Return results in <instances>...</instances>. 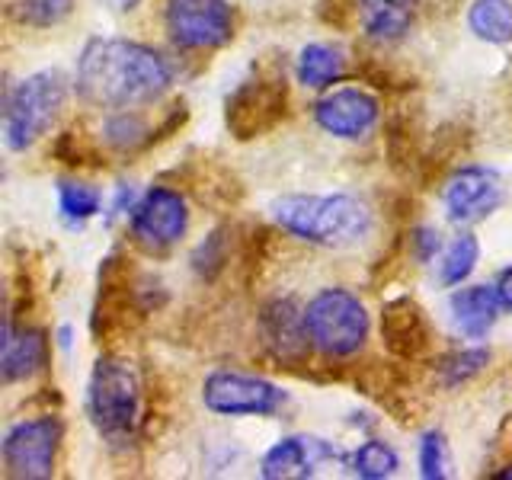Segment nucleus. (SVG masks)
Here are the masks:
<instances>
[{"instance_id":"nucleus-1","label":"nucleus","mask_w":512,"mask_h":480,"mask_svg":"<svg viewBox=\"0 0 512 480\" xmlns=\"http://www.w3.org/2000/svg\"><path fill=\"white\" fill-rule=\"evenodd\" d=\"M173 84V71L157 48L100 36L90 39L77 55L74 90L84 103L103 109H135L160 100Z\"/></svg>"},{"instance_id":"nucleus-2","label":"nucleus","mask_w":512,"mask_h":480,"mask_svg":"<svg viewBox=\"0 0 512 480\" xmlns=\"http://www.w3.org/2000/svg\"><path fill=\"white\" fill-rule=\"evenodd\" d=\"M269 212L285 234L327 250L356 247L372 234L368 205L356 196H346V192H333V196H285L272 202Z\"/></svg>"},{"instance_id":"nucleus-3","label":"nucleus","mask_w":512,"mask_h":480,"mask_svg":"<svg viewBox=\"0 0 512 480\" xmlns=\"http://www.w3.org/2000/svg\"><path fill=\"white\" fill-rule=\"evenodd\" d=\"M87 416L109 448H128L141 426L138 368L119 356H100L87 381Z\"/></svg>"},{"instance_id":"nucleus-4","label":"nucleus","mask_w":512,"mask_h":480,"mask_svg":"<svg viewBox=\"0 0 512 480\" xmlns=\"http://www.w3.org/2000/svg\"><path fill=\"white\" fill-rule=\"evenodd\" d=\"M68 103V77L58 68L36 71L7 90L4 100V144L7 151H29L61 116Z\"/></svg>"},{"instance_id":"nucleus-5","label":"nucleus","mask_w":512,"mask_h":480,"mask_svg":"<svg viewBox=\"0 0 512 480\" xmlns=\"http://www.w3.org/2000/svg\"><path fill=\"white\" fill-rule=\"evenodd\" d=\"M308 333L317 352L330 359H349L365 346L368 340V311L359 301V295L346 292V288H324L317 292L308 308Z\"/></svg>"},{"instance_id":"nucleus-6","label":"nucleus","mask_w":512,"mask_h":480,"mask_svg":"<svg viewBox=\"0 0 512 480\" xmlns=\"http://www.w3.org/2000/svg\"><path fill=\"white\" fill-rule=\"evenodd\" d=\"M288 116L285 71H256L224 100V125L237 141L263 138Z\"/></svg>"},{"instance_id":"nucleus-7","label":"nucleus","mask_w":512,"mask_h":480,"mask_svg":"<svg viewBox=\"0 0 512 480\" xmlns=\"http://www.w3.org/2000/svg\"><path fill=\"white\" fill-rule=\"evenodd\" d=\"M64 439V423L55 413L32 416L13 423L0 442L4 474L13 480H45L55 474L58 448Z\"/></svg>"},{"instance_id":"nucleus-8","label":"nucleus","mask_w":512,"mask_h":480,"mask_svg":"<svg viewBox=\"0 0 512 480\" xmlns=\"http://www.w3.org/2000/svg\"><path fill=\"white\" fill-rule=\"evenodd\" d=\"M164 23L170 39L186 52H212L234 39V10L228 0H167Z\"/></svg>"},{"instance_id":"nucleus-9","label":"nucleus","mask_w":512,"mask_h":480,"mask_svg":"<svg viewBox=\"0 0 512 480\" xmlns=\"http://www.w3.org/2000/svg\"><path fill=\"white\" fill-rule=\"evenodd\" d=\"M128 231L132 240L148 253L173 250L189 231V208L176 189L151 186L128 212Z\"/></svg>"},{"instance_id":"nucleus-10","label":"nucleus","mask_w":512,"mask_h":480,"mask_svg":"<svg viewBox=\"0 0 512 480\" xmlns=\"http://www.w3.org/2000/svg\"><path fill=\"white\" fill-rule=\"evenodd\" d=\"M285 400L279 384L244 372H212L202 381V404L215 416H272Z\"/></svg>"},{"instance_id":"nucleus-11","label":"nucleus","mask_w":512,"mask_h":480,"mask_svg":"<svg viewBox=\"0 0 512 480\" xmlns=\"http://www.w3.org/2000/svg\"><path fill=\"white\" fill-rule=\"evenodd\" d=\"M506 202V183L493 167L464 164L445 180L442 205L448 221L455 224H477L487 221L496 208Z\"/></svg>"},{"instance_id":"nucleus-12","label":"nucleus","mask_w":512,"mask_h":480,"mask_svg":"<svg viewBox=\"0 0 512 480\" xmlns=\"http://www.w3.org/2000/svg\"><path fill=\"white\" fill-rule=\"evenodd\" d=\"M260 340L266 346V352L282 365H304L308 359L311 333H308V317H304V308L292 298H272L263 304L260 311Z\"/></svg>"},{"instance_id":"nucleus-13","label":"nucleus","mask_w":512,"mask_h":480,"mask_svg":"<svg viewBox=\"0 0 512 480\" xmlns=\"http://www.w3.org/2000/svg\"><path fill=\"white\" fill-rule=\"evenodd\" d=\"M381 340L384 349L400 362H420L432 349V324L426 308L410 295L391 298L381 308Z\"/></svg>"},{"instance_id":"nucleus-14","label":"nucleus","mask_w":512,"mask_h":480,"mask_svg":"<svg viewBox=\"0 0 512 480\" xmlns=\"http://www.w3.org/2000/svg\"><path fill=\"white\" fill-rule=\"evenodd\" d=\"M378 116H381L378 100L359 87L333 90L314 103V122L324 128L327 135L343 138V141L365 138L378 125Z\"/></svg>"},{"instance_id":"nucleus-15","label":"nucleus","mask_w":512,"mask_h":480,"mask_svg":"<svg viewBox=\"0 0 512 480\" xmlns=\"http://www.w3.org/2000/svg\"><path fill=\"white\" fill-rule=\"evenodd\" d=\"M327 461H346V455L333 442L320 436H285L263 455L260 474L266 480L314 477L320 464H327Z\"/></svg>"},{"instance_id":"nucleus-16","label":"nucleus","mask_w":512,"mask_h":480,"mask_svg":"<svg viewBox=\"0 0 512 480\" xmlns=\"http://www.w3.org/2000/svg\"><path fill=\"white\" fill-rule=\"evenodd\" d=\"M48 362V340L36 327H16L13 320L4 324V349H0V375L4 384L26 381L42 372Z\"/></svg>"},{"instance_id":"nucleus-17","label":"nucleus","mask_w":512,"mask_h":480,"mask_svg":"<svg viewBox=\"0 0 512 480\" xmlns=\"http://www.w3.org/2000/svg\"><path fill=\"white\" fill-rule=\"evenodd\" d=\"M452 308V320L455 327L468 336V340H484V336L493 330L496 317H500V295H496V285H468L458 288L448 301Z\"/></svg>"},{"instance_id":"nucleus-18","label":"nucleus","mask_w":512,"mask_h":480,"mask_svg":"<svg viewBox=\"0 0 512 480\" xmlns=\"http://www.w3.org/2000/svg\"><path fill=\"white\" fill-rule=\"evenodd\" d=\"M359 23L372 42L394 45L410 32L413 0H359Z\"/></svg>"},{"instance_id":"nucleus-19","label":"nucleus","mask_w":512,"mask_h":480,"mask_svg":"<svg viewBox=\"0 0 512 480\" xmlns=\"http://www.w3.org/2000/svg\"><path fill=\"white\" fill-rule=\"evenodd\" d=\"M298 84H304L308 90H327L336 80L346 74V55L343 48H336L330 42H311L298 52V64H295Z\"/></svg>"},{"instance_id":"nucleus-20","label":"nucleus","mask_w":512,"mask_h":480,"mask_svg":"<svg viewBox=\"0 0 512 480\" xmlns=\"http://www.w3.org/2000/svg\"><path fill=\"white\" fill-rule=\"evenodd\" d=\"M468 29L487 45L512 42V4L509 0H474L468 7Z\"/></svg>"},{"instance_id":"nucleus-21","label":"nucleus","mask_w":512,"mask_h":480,"mask_svg":"<svg viewBox=\"0 0 512 480\" xmlns=\"http://www.w3.org/2000/svg\"><path fill=\"white\" fill-rule=\"evenodd\" d=\"M100 135L116 154H135L141 148H151L148 125H144V119L132 109H119L116 116H109Z\"/></svg>"},{"instance_id":"nucleus-22","label":"nucleus","mask_w":512,"mask_h":480,"mask_svg":"<svg viewBox=\"0 0 512 480\" xmlns=\"http://www.w3.org/2000/svg\"><path fill=\"white\" fill-rule=\"evenodd\" d=\"M103 208V192L90 186V183H77V180H61L58 183V212L61 218L77 228V224H87L90 218L100 215Z\"/></svg>"},{"instance_id":"nucleus-23","label":"nucleus","mask_w":512,"mask_h":480,"mask_svg":"<svg viewBox=\"0 0 512 480\" xmlns=\"http://www.w3.org/2000/svg\"><path fill=\"white\" fill-rule=\"evenodd\" d=\"M477 260H480V240L474 234H458L452 244L442 250L439 282L445 288H455L461 282H468V276L477 269Z\"/></svg>"},{"instance_id":"nucleus-24","label":"nucleus","mask_w":512,"mask_h":480,"mask_svg":"<svg viewBox=\"0 0 512 480\" xmlns=\"http://www.w3.org/2000/svg\"><path fill=\"white\" fill-rule=\"evenodd\" d=\"M487 365H490V349H480V346L458 349V352H448V356L436 365V375L445 391H455L461 384L474 381Z\"/></svg>"},{"instance_id":"nucleus-25","label":"nucleus","mask_w":512,"mask_h":480,"mask_svg":"<svg viewBox=\"0 0 512 480\" xmlns=\"http://www.w3.org/2000/svg\"><path fill=\"white\" fill-rule=\"evenodd\" d=\"M231 266V228H215L192 253V272L202 282H215Z\"/></svg>"},{"instance_id":"nucleus-26","label":"nucleus","mask_w":512,"mask_h":480,"mask_svg":"<svg viewBox=\"0 0 512 480\" xmlns=\"http://www.w3.org/2000/svg\"><path fill=\"white\" fill-rule=\"evenodd\" d=\"M397 468H400V455L381 439H368L356 448V452H352V474H359L362 480L394 477Z\"/></svg>"},{"instance_id":"nucleus-27","label":"nucleus","mask_w":512,"mask_h":480,"mask_svg":"<svg viewBox=\"0 0 512 480\" xmlns=\"http://www.w3.org/2000/svg\"><path fill=\"white\" fill-rule=\"evenodd\" d=\"M74 13V0H16L10 16L29 29H52Z\"/></svg>"},{"instance_id":"nucleus-28","label":"nucleus","mask_w":512,"mask_h":480,"mask_svg":"<svg viewBox=\"0 0 512 480\" xmlns=\"http://www.w3.org/2000/svg\"><path fill=\"white\" fill-rule=\"evenodd\" d=\"M52 154L68 167H100L103 164L100 154L93 151V144L84 138V132H77V128H68V132L58 135Z\"/></svg>"},{"instance_id":"nucleus-29","label":"nucleus","mask_w":512,"mask_h":480,"mask_svg":"<svg viewBox=\"0 0 512 480\" xmlns=\"http://www.w3.org/2000/svg\"><path fill=\"white\" fill-rule=\"evenodd\" d=\"M448 442L439 429H429L420 436V474L426 480H442L448 471Z\"/></svg>"},{"instance_id":"nucleus-30","label":"nucleus","mask_w":512,"mask_h":480,"mask_svg":"<svg viewBox=\"0 0 512 480\" xmlns=\"http://www.w3.org/2000/svg\"><path fill=\"white\" fill-rule=\"evenodd\" d=\"M439 250H442V237L436 228H413L410 231V253L420 263H429Z\"/></svg>"},{"instance_id":"nucleus-31","label":"nucleus","mask_w":512,"mask_h":480,"mask_svg":"<svg viewBox=\"0 0 512 480\" xmlns=\"http://www.w3.org/2000/svg\"><path fill=\"white\" fill-rule=\"evenodd\" d=\"M496 295H500V304L503 311L512 314V266L500 272V279H496Z\"/></svg>"},{"instance_id":"nucleus-32","label":"nucleus","mask_w":512,"mask_h":480,"mask_svg":"<svg viewBox=\"0 0 512 480\" xmlns=\"http://www.w3.org/2000/svg\"><path fill=\"white\" fill-rule=\"evenodd\" d=\"M100 7H106V10H112V13H132L141 0H96Z\"/></svg>"},{"instance_id":"nucleus-33","label":"nucleus","mask_w":512,"mask_h":480,"mask_svg":"<svg viewBox=\"0 0 512 480\" xmlns=\"http://www.w3.org/2000/svg\"><path fill=\"white\" fill-rule=\"evenodd\" d=\"M55 336H58V346H61L64 352H68V349L74 346V330H71L68 324H64V327H58V333H55Z\"/></svg>"},{"instance_id":"nucleus-34","label":"nucleus","mask_w":512,"mask_h":480,"mask_svg":"<svg viewBox=\"0 0 512 480\" xmlns=\"http://www.w3.org/2000/svg\"><path fill=\"white\" fill-rule=\"evenodd\" d=\"M493 477H500V480H512V464H509V468H503V471H496Z\"/></svg>"}]
</instances>
